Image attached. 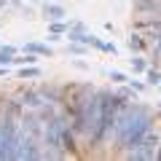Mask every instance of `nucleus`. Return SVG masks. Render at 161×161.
<instances>
[{
    "instance_id": "obj_1",
    "label": "nucleus",
    "mask_w": 161,
    "mask_h": 161,
    "mask_svg": "<svg viewBox=\"0 0 161 161\" xmlns=\"http://www.w3.org/2000/svg\"><path fill=\"white\" fill-rule=\"evenodd\" d=\"M150 132V113L145 105H134V108H124L115 121V140L124 150L134 148L145 134Z\"/></svg>"
},
{
    "instance_id": "obj_2",
    "label": "nucleus",
    "mask_w": 161,
    "mask_h": 161,
    "mask_svg": "<svg viewBox=\"0 0 161 161\" xmlns=\"http://www.w3.org/2000/svg\"><path fill=\"white\" fill-rule=\"evenodd\" d=\"M99 99H102V113H99V126H97V132L92 134L94 142H105V140L115 132V121H118L121 110L126 108V105H124V97L110 94V92H99Z\"/></svg>"
},
{
    "instance_id": "obj_3",
    "label": "nucleus",
    "mask_w": 161,
    "mask_h": 161,
    "mask_svg": "<svg viewBox=\"0 0 161 161\" xmlns=\"http://www.w3.org/2000/svg\"><path fill=\"white\" fill-rule=\"evenodd\" d=\"M43 142L48 145V150L43 153L48 158H59L64 153V148H70V126H67V121H64V115H51L46 121Z\"/></svg>"
},
{
    "instance_id": "obj_4",
    "label": "nucleus",
    "mask_w": 161,
    "mask_h": 161,
    "mask_svg": "<svg viewBox=\"0 0 161 161\" xmlns=\"http://www.w3.org/2000/svg\"><path fill=\"white\" fill-rule=\"evenodd\" d=\"M19 137H22V126L14 121V115H6L0 126V158H16Z\"/></svg>"
},
{
    "instance_id": "obj_5",
    "label": "nucleus",
    "mask_w": 161,
    "mask_h": 161,
    "mask_svg": "<svg viewBox=\"0 0 161 161\" xmlns=\"http://www.w3.org/2000/svg\"><path fill=\"white\" fill-rule=\"evenodd\" d=\"M126 158H140V161L158 158V134L148 132L137 145H134V148H129V150H126Z\"/></svg>"
},
{
    "instance_id": "obj_6",
    "label": "nucleus",
    "mask_w": 161,
    "mask_h": 161,
    "mask_svg": "<svg viewBox=\"0 0 161 161\" xmlns=\"http://www.w3.org/2000/svg\"><path fill=\"white\" fill-rule=\"evenodd\" d=\"M40 156H43V153L38 150V140L22 132L19 145H16V158H40Z\"/></svg>"
},
{
    "instance_id": "obj_7",
    "label": "nucleus",
    "mask_w": 161,
    "mask_h": 161,
    "mask_svg": "<svg viewBox=\"0 0 161 161\" xmlns=\"http://www.w3.org/2000/svg\"><path fill=\"white\" fill-rule=\"evenodd\" d=\"M134 11L140 14V19H158L161 0H134Z\"/></svg>"
},
{
    "instance_id": "obj_8",
    "label": "nucleus",
    "mask_w": 161,
    "mask_h": 161,
    "mask_svg": "<svg viewBox=\"0 0 161 161\" xmlns=\"http://www.w3.org/2000/svg\"><path fill=\"white\" fill-rule=\"evenodd\" d=\"M22 132L30 134V137H35V140H40V137H43V132H46V124L40 126L38 115H35V113H27V115L22 118Z\"/></svg>"
},
{
    "instance_id": "obj_9",
    "label": "nucleus",
    "mask_w": 161,
    "mask_h": 161,
    "mask_svg": "<svg viewBox=\"0 0 161 161\" xmlns=\"http://www.w3.org/2000/svg\"><path fill=\"white\" fill-rule=\"evenodd\" d=\"M22 105H24V108H32V110H40L43 105H46V94H43V92H32V89H30V92L22 94Z\"/></svg>"
},
{
    "instance_id": "obj_10",
    "label": "nucleus",
    "mask_w": 161,
    "mask_h": 161,
    "mask_svg": "<svg viewBox=\"0 0 161 161\" xmlns=\"http://www.w3.org/2000/svg\"><path fill=\"white\" fill-rule=\"evenodd\" d=\"M43 14H46V19H51V22H62L64 19V8L62 6H46Z\"/></svg>"
},
{
    "instance_id": "obj_11",
    "label": "nucleus",
    "mask_w": 161,
    "mask_h": 161,
    "mask_svg": "<svg viewBox=\"0 0 161 161\" xmlns=\"http://www.w3.org/2000/svg\"><path fill=\"white\" fill-rule=\"evenodd\" d=\"M24 51H32V54H40V57H51V48L43 46V43H27Z\"/></svg>"
},
{
    "instance_id": "obj_12",
    "label": "nucleus",
    "mask_w": 161,
    "mask_h": 161,
    "mask_svg": "<svg viewBox=\"0 0 161 161\" xmlns=\"http://www.w3.org/2000/svg\"><path fill=\"white\" fill-rule=\"evenodd\" d=\"M129 48H132V51H142V48H145V35L132 32V38H129Z\"/></svg>"
},
{
    "instance_id": "obj_13",
    "label": "nucleus",
    "mask_w": 161,
    "mask_h": 161,
    "mask_svg": "<svg viewBox=\"0 0 161 161\" xmlns=\"http://www.w3.org/2000/svg\"><path fill=\"white\" fill-rule=\"evenodd\" d=\"M8 62H14V48L11 46L0 48V64H8Z\"/></svg>"
},
{
    "instance_id": "obj_14",
    "label": "nucleus",
    "mask_w": 161,
    "mask_h": 161,
    "mask_svg": "<svg viewBox=\"0 0 161 161\" xmlns=\"http://www.w3.org/2000/svg\"><path fill=\"white\" fill-rule=\"evenodd\" d=\"M38 75H40L38 67H22V70H19V78H24V80H27V78H38Z\"/></svg>"
},
{
    "instance_id": "obj_15",
    "label": "nucleus",
    "mask_w": 161,
    "mask_h": 161,
    "mask_svg": "<svg viewBox=\"0 0 161 161\" xmlns=\"http://www.w3.org/2000/svg\"><path fill=\"white\" fill-rule=\"evenodd\" d=\"M108 78L113 80V83H129V78H126L124 73H118V70H110V73H108Z\"/></svg>"
},
{
    "instance_id": "obj_16",
    "label": "nucleus",
    "mask_w": 161,
    "mask_h": 161,
    "mask_svg": "<svg viewBox=\"0 0 161 161\" xmlns=\"http://www.w3.org/2000/svg\"><path fill=\"white\" fill-rule=\"evenodd\" d=\"M129 62H132V70H134V73H142V70H145V62H142L140 57H132Z\"/></svg>"
},
{
    "instance_id": "obj_17",
    "label": "nucleus",
    "mask_w": 161,
    "mask_h": 161,
    "mask_svg": "<svg viewBox=\"0 0 161 161\" xmlns=\"http://www.w3.org/2000/svg\"><path fill=\"white\" fill-rule=\"evenodd\" d=\"M148 80L153 83V86H161V73H156V70H148Z\"/></svg>"
},
{
    "instance_id": "obj_18",
    "label": "nucleus",
    "mask_w": 161,
    "mask_h": 161,
    "mask_svg": "<svg viewBox=\"0 0 161 161\" xmlns=\"http://www.w3.org/2000/svg\"><path fill=\"white\" fill-rule=\"evenodd\" d=\"M153 57H156V59H161V32H158V38L153 40Z\"/></svg>"
},
{
    "instance_id": "obj_19",
    "label": "nucleus",
    "mask_w": 161,
    "mask_h": 161,
    "mask_svg": "<svg viewBox=\"0 0 161 161\" xmlns=\"http://www.w3.org/2000/svg\"><path fill=\"white\" fill-rule=\"evenodd\" d=\"M118 97H124V99H134V92H132V89H121Z\"/></svg>"
},
{
    "instance_id": "obj_20",
    "label": "nucleus",
    "mask_w": 161,
    "mask_h": 161,
    "mask_svg": "<svg viewBox=\"0 0 161 161\" xmlns=\"http://www.w3.org/2000/svg\"><path fill=\"white\" fill-rule=\"evenodd\" d=\"M51 32L57 35V32H64V24L62 22H51Z\"/></svg>"
},
{
    "instance_id": "obj_21",
    "label": "nucleus",
    "mask_w": 161,
    "mask_h": 161,
    "mask_svg": "<svg viewBox=\"0 0 161 161\" xmlns=\"http://www.w3.org/2000/svg\"><path fill=\"white\" fill-rule=\"evenodd\" d=\"M6 3H8V0H0V8H3V6H6Z\"/></svg>"
},
{
    "instance_id": "obj_22",
    "label": "nucleus",
    "mask_w": 161,
    "mask_h": 161,
    "mask_svg": "<svg viewBox=\"0 0 161 161\" xmlns=\"http://www.w3.org/2000/svg\"><path fill=\"white\" fill-rule=\"evenodd\" d=\"M6 73H8V70H0V75H6Z\"/></svg>"
},
{
    "instance_id": "obj_23",
    "label": "nucleus",
    "mask_w": 161,
    "mask_h": 161,
    "mask_svg": "<svg viewBox=\"0 0 161 161\" xmlns=\"http://www.w3.org/2000/svg\"><path fill=\"white\" fill-rule=\"evenodd\" d=\"M158 158H161V145H158Z\"/></svg>"
}]
</instances>
